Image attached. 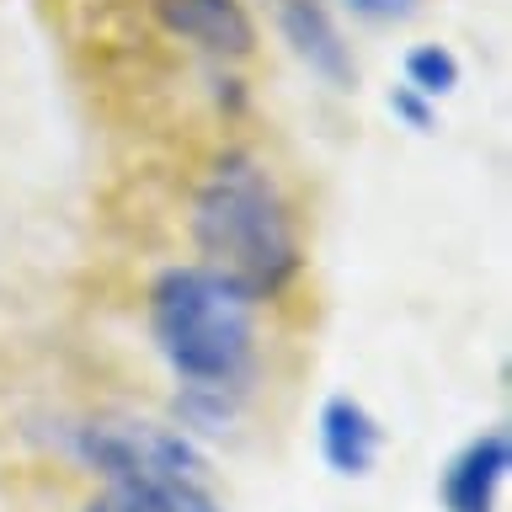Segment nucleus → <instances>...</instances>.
<instances>
[{"label": "nucleus", "mask_w": 512, "mask_h": 512, "mask_svg": "<svg viewBox=\"0 0 512 512\" xmlns=\"http://www.w3.org/2000/svg\"><path fill=\"white\" fill-rule=\"evenodd\" d=\"M272 22H278V38L288 43V54L310 75L326 80L331 91L358 86V59H352V43L326 0H272Z\"/></svg>", "instance_id": "obj_5"}, {"label": "nucleus", "mask_w": 512, "mask_h": 512, "mask_svg": "<svg viewBox=\"0 0 512 512\" xmlns=\"http://www.w3.org/2000/svg\"><path fill=\"white\" fill-rule=\"evenodd\" d=\"M64 454L91 470L102 486H166V480H208V459L198 438L176 422L96 411L64 427Z\"/></svg>", "instance_id": "obj_3"}, {"label": "nucleus", "mask_w": 512, "mask_h": 512, "mask_svg": "<svg viewBox=\"0 0 512 512\" xmlns=\"http://www.w3.org/2000/svg\"><path fill=\"white\" fill-rule=\"evenodd\" d=\"M187 235L203 267L240 283L256 304L304 278V235L283 182L246 144H224L192 182Z\"/></svg>", "instance_id": "obj_2"}, {"label": "nucleus", "mask_w": 512, "mask_h": 512, "mask_svg": "<svg viewBox=\"0 0 512 512\" xmlns=\"http://www.w3.org/2000/svg\"><path fill=\"white\" fill-rule=\"evenodd\" d=\"M144 326L176 379V427L187 438L230 432L262 374L256 299L203 262H171L144 288Z\"/></svg>", "instance_id": "obj_1"}, {"label": "nucleus", "mask_w": 512, "mask_h": 512, "mask_svg": "<svg viewBox=\"0 0 512 512\" xmlns=\"http://www.w3.org/2000/svg\"><path fill=\"white\" fill-rule=\"evenodd\" d=\"M315 443H320V459H326L331 475L363 480L384 454V427L358 395H326L320 400V416H315Z\"/></svg>", "instance_id": "obj_7"}, {"label": "nucleus", "mask_w": 512, "mask_h": 512, "mask_svg": "<svg viewBox=\"0 0 512 512\" xmlns=\"http://www.w3.org/2000/svg\"><path fill=\"white\" fill-rule=\"evenodd\" d=\"M390 118L406 123L411 134H432V123H438V102H427V96L411 91V86H395L390 91Z\"/></svg>", "instance_id": "obj_10"}, {"label": "nucleus", "mask_w": 512, "mask_h": 512, "mask_svg": "<svg viewBox=\"0 0 512 512\" xmlns=\"http://www.w3.org/2000/svg\"><path fill=\"white\" fill-rule=\"evenodd\" d=\"M459 54L448 43H416L406 48V80L400 86H411V91H422L427 102H438V96H448L459 86Z\"/></svg>", "instance_id": "obj_9"}, {"label": "nucleus", "mask_w": 512, "mask_h": 512, "mask_svg": "<svg viewBox=\"0 0 512 512\" xmlns=\"http://www.w3.org/2000/svg\"><path fill=\"white\" fill-rule=\"evenodd\" d=\"M150 11L166 38L198 48L214 64H240L262 43L246 0H150Z\"/></svg>", "instance_id": "obj_4"}, {"label": "nucleus", "mask_w": 512, "mask_h": 512, "mask_svg": "<svg viewBox=\"0 0 512 512\" xmlns=\"http://www.w3.org/2000/svg\"><path fill=\"white\" fill-rule=\"evenodd\" d=\"M352 16H363V22H406V16L422 11V0H347Z\"/></svg>", "instance_id": "obj_11"}, {"label": "nucleus", "mask_w": 512, "mask_h": 512, "mask_svg": "<svg viewBox=\"0 0 512 512\" xmlns=\"http://www.w3.org/2000/svg\"><path fill=\"white\" fill-rule=\"evenodd\" d=\"M80 512H224L208 480H166V486H102Z\"/></svg>", "instance_id": "obj_8"}, {"label": "nucleus", "mask_w": 512, "mask_h": 512, "mask_svg": "<svg viewBox=\"0 0 512 512\" xmlns=\"http://www.w3.org/2000/svg\"><path fill=\"white\" fill-rule=\"evenodd\" d=\"M507 470H512V438H507V427L496 422L486 432H475L470 443H459L454 454H448L443 475H438L443 512H496L502 486H507Z\"/></svg>", "instance_id": "obj_6"}]
</instances>
